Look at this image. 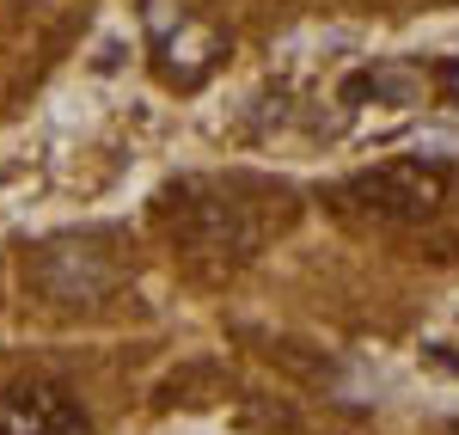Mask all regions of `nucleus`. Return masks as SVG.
Returning <instances> with one entry per match:
<instances>
[{
	"label": "nucleus",
	"mask_w": 459,
	"mask_h": 435,
	"mask_svg": "<svg viewBox=\"0 0 459 435\" xmlns=\"http://www.w3.org/2000/svg\"><path fill=\"white\" fill-rule=\"evenodd\" d=\"M447 184L454 172L441 160H392V166H374L355 184H343V203H350L361 221H380V227H398V221H423L447 203Z\"/></svg>",
	"instance_id": "f257e3e1"
},
{
	"label": "nucleus",
	"mask_w": 459,
	"mask_h": 435,
	"mask_svg": "<svg viewBox=\"0 0 459 435\" xmlns=\"http://www.w3.org/2000/svg\"><path fill=\"white\" fill-rule=\"evenodd\" d=\"M0 435H86V411L56 380H19L0 393Z\"/></svg>",
	"instance_id": "f03ea898"
}]
</instances>
